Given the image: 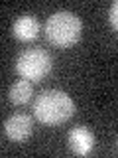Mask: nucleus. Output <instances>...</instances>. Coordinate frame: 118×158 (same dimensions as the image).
<instances>
[{"label": "nucleus", "mask_w": 118, "mask_h": 158, "mask_svg": "<svg viewBox=\"0 0 118 158\" xmlns=\"http://www.w3.org/2000/svg\"><path fill=\"white\" fill-rule=\"evenodd\" d=\"M14 36L22 42H30V40H36L37 32H39V22L36 20V16L26 14V16H20L12 26Z\"/></svg>", "instance_id": "nucleus-6"}, {"label": "nucleus", "mask_w": 118, "mask_h": 158, "mask_svg": "<svg viewBox=\"0 0 118 158\" xmlns=\"http://www.w3.org/2000/svg\"><path fill=\"white\" fill-rule=\"evenodd\" d=\"M108 20H110V24H112L114 28H118V2L112 4L110 12H108Z\"/></svg>", "instance_id": "nucleus-8"}, {"label": "nucleus", "mask_w": 118, "mask_h": 158, "mask_svg": "<svg viewBox=\"0 0 118 158\" xmlns=\"http://www.w3.org/2000/svg\"><path fill=\"white\" fill-rule=\"evenodd\" d=\"M32 131H33V123L28 115H12L4 123V132L14 142H24L26 138H30Z\"/></svg>", "instance_id": "nucleus-4"}, {"label": "nucleus", "mask_w": 118, "mask_h": 158, "mask_svg": "<svg viewBox=\"0 0 118 158\" xmlns=\"http://www.w3.org/2000/svg\"><path fill=\"white\" fill-rule=\"evenodd\" d=\"M53 59L45 49L32 48L22 52L16 59V71L28 81H41L43 77L51 71Z\"/></svg>", "instance_id": "nucleus-3"}, {"label": "nucleus", "mask_w": 118, "mask_h": 158, "mask_svg": "<svg viewBox=\"0 0 118 158\" xmlns=\"http://www.w3.org/2000/svg\"><path fill=\"white\" fill-rule=\"evenodd\" d=\"M33 95V89H32V81L28 79H22V81H16L12 87H10V101L16 103V105H24L28 103Z\"/></svg>", "instance_id": "nucleus-7"}, {"label": "nucleus", "mask_w": 118, "mask_h": 158, "mask_svg": "<svg viewBox=\"0 0 118 158\" xmlns=\"http://www.w3.org/2000/svg\"><path fill=\"white\" fill-rule=\"evenodd\" d=\"M69 146L75 154L87 156L95 148V135L87 127H75L69 131Z\"/></svg>", "instance_id": "nucleus-5"}, {"label": "nucleus", "mask_w": 118, "mask_h": 158, "mask_svg": "<svg viewBox=\"0 0 118 158\" xmlns=\"http://www.w3.org/2000/svg\"><path fill=\"white\" fill-rule=\"evenodd\" d=\"M75 105H73L71 97L67 93L59 91V89H47L41 95H37L33 103V115L39 123L43 125H61L67 118L73 117Z\"/></svg>", "instance_id": "nucleus-1"}, {"label": "nucleus", "mask_w": 118, "mask_h": 158, "mask_svg": "<svg viewBox=\"0 0 118 158\" xmlns=\"http://www.w3.org/2000/svg\"><path fill=\"white\" fill-rule=\"evenodd\" d=\"M81 32V18L75 16L73 12H67V10H59V12L51 14L45 22V36L57 48H71L73 44L79 42Z\"/></svg>", "instance_id": "nucleus-2"}]
</instances>
